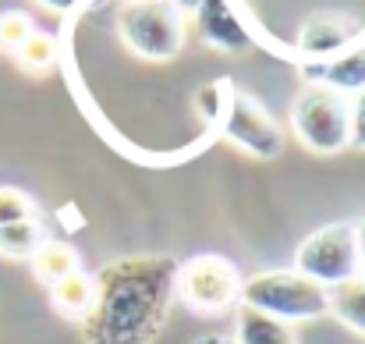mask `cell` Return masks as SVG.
<instances>
[{"mask_svg":"<svg viewBox=\"0 0 365 344\" xmlns=\"http://www.w3.org/2000/svg\"><path fill=\"white\" fill-rule=\"evenodd\" d=\"M174 298H181L188 309H195L202 316L227 313L242 298V273L227 256L199 252L188 263H178Z\"/></svg>","mask_w":365,"mask_h":344,"instance_id":"obj_4","label":"cell"},{"mask_svg":"<svg viewBox=\"0 0 365 344\" xmlns=\"http://www.w3.org/2000/svg\"><path fill=\"white\" fill-rule=\"evenodd\" d=\"M359 280L365 284V259H362V270H359Z\"/></svg>","mask_w":365,"mask_h":344,"instance_id":"obj_24","label":"cell"},{"mask_svg":"<svg viewBox=\"0 0 365 344\" xmlns=\"http://www.w3.org/2000/svg\"><path fill=\"white\" fill-rule=\"evenodd\" d=\"M96 298L78 323L86 344H153L174 305V256H121L96 277Z\"/></svg>","mask_w":365,"mask_h":344,"instance_id":"obj_1","label":"cell"},{"mask_svg":"<svg viewBox=\"0 0 365 344\" xmlns=\"http://www.w3.org/2000/svg\"><path fill=\"white\" fill-rule=\"evenodd\" d=\"M302 54H309L312 61H327L341 50L351 46V32L337 21V18H312L305 29H302V39H298Z\"/></svg>","mask_w":365,"mask_h":344,"instance_id":"obj_11","label":"cell"},{"mask_svg":"<svg viewBox=\"0 0 365 344\" xmlns=\"http://www.w3.org/2000/svg\"><path fill=\"white\" fill-rule=\"evenodd\" d=\"M192 344H235L231 334H202V338H195Z\"/></svg>","mask_w":365,"mask_h":344,"instance_id":"obj_20","label":"cell"},{"mask_svg":"<svg viewBox=\"0 0 365 344\" xmlns=\"http://www.w3.org/2000/svg\"><path fill=\"white\" fill-rule=\"evenodd\" d=\"M309 86H323L337 96H359L365 89V43L362 46H348L327 61H309L302 68Z\"/></svg>","mask_w":365,"mask_h":344,"instance_id":"obj_9","label":"cell"},{"mask_svg":"<svg viewBox=\"0 0 365 344\" xmlns=\"http://www.w3.org/2000/svg\"><path fill=\"white\" fill-rule=\"evenodd\" d=\"M330 313L355 334L365 338V284L355 277L348 284L330 288Z\"/></svg>","mask_w":365,"mask_h":344,"instance_id":"obj_14","label":"cell"},{"mask_svg":"<svg viewBox=\"0 0 365 344\" xmlns=\"http://www.w3.org/2000/svg\"><path fill=\"white\" fill-rule=\"evenodd\" d=\"M93 298H96V280L86 270H75V273L61 277L57 284H50V302L64 320L82 323L86 313L93 309Z\"/></svg>","mask_w":365,"mask_h":344,"instance_id":"obj_10","label":"cell"},{"mask_svg":"<svg viewBox=\"0 0 365 344\" xmlns=\"http://www.w3.org/2000/svg\"><path fill=\"white\" fill-rule=\"evenodd\" d=\"M220 128L224 135L259 160H273L284 153V131L273 117L266 114L252 96L245 93H231L224 96V107H220Z\"/></svg>","mask_w":365,"mask_h":344,"instance_id":"obj_7","label":"cell"},{"mask_svg":"<svg viewBox=\"0 0 365 344\" xmlns=\"http://www.w3.org/2000/svg\"><path fill=\"white\" fill-rule=\"evenodd\" d=\"M39 4H46V7H53V11H71L78 0H39Z\"/></svg>","mask_w":365,"mask_h":344,"instance_id":"obj_21","label":"cell"},{"mask_svg":"<svg viewBox=\"0 0 365 344\" xmlns=\"http://www.w3.org/2000/svg\"><path fill=\"white\" fill-rule=\"evenodd\" d=\"M118 32L142 61H170L185 46V21L170 0H124Z\"/></svg>","mask_w":365,"mask_h":344,"instance_id":"obj_3","label":"cell"},{"mask_svg":"<svg viewBox=\"0 0 365 344\" xmlns=\"http://www.w3.org/2000/svg\"><path fill=\"white\" fill-rule=\"evenodd\" d=\"M235 344H294V334L287 323L242 305L238 323H235Z\"/></svg>","mask_w":365,"mask_h":344,"instance_id":"obj_12","label":"cell"},{"mask_svg":"<svg viewBox=\"0 0 365 344\" xmlns=\"http://www.w3.org/2000/svg\"><path fill=\"white\" fill-rule=\"evenodd\" d=\"M294 270L319 288H337L359 277L362 270V252L355 241V224H327L312 231L298 248H294Z\"/></svg>","mask_w":365,"mask_h":344,"instance_id":"obj_5","label":"cell"},{"mask_svg":"<svg viewBox=\"0 0 365 344\" xmlns=\"http://www.w3.org/2000/svg\"><path fill=\"white\" fill-rule=\"evenodd\" d=\"M43 241H46L43 224L36 217H29V221L0 228V256H7V259H32Z\"/></svg>","mask_w":365,"mask_h":344,"instance_id":"obj_15","label":"cell"},{"mask_svg":"<svg viewBox=\"0 0 365 344\" xmlns=\"http://www.w3.org/2000/svg\"><path fill=\"white\" fill-rule=\"evenodd\" d=\"M170 4H174L178 11H195V7H199L202 0H170Z\"/></svg>","mask_w":365,"mask_h":344,"instance_id":"obj_23","label":"cell"},{"mask_svg":"<svg viewBox=\"0 0 365 344\" xmlns=\"http://www.w3.org/2000/svg\"><path fill=\"white\" fill-rule=\"evenodd\" d=\"M32 270H36V277H39L43 284H57L61 277H68V273H75V270H82V266H78V252H75L68 241L46 238V241L36 248V256H32Z\"/></svg>","mask_w":365,"mask_h":344,"instance_id":"obj_13","label":"cell"},{"mask_svg":"<svg viewBox=\"0 0 365 344\" xmlns=\"http://www.w3.org/2000/svg\"><path fill=\"white\" fill-rule=\"evenodd\" d=\"M348 146L365 153V89L355 100H348Z\"/></svg>","mask_w":365,"mask_h":344,"instance_id":"obj_19","label":"cell"},{"mask_svg":"<svg viewBox=\"0 0 365 344\" xmlns=\"http://www.w3.org/2000/svg\"><path fill=\"white\" fill-rule=\"evenodd\" d=\"M355 241H359V252H362V259H365V217L355 224Z\"/></svg>","mask_w":365,"mask_h":344,"instance_id":"obj_22","label":"cell"},{"mask_svg":"<svg viewBox=\"0 0 365 344\" xmlns=\"http://www.w3.org/2000/svg\"><path fill=\"white\" fill-rule=\"evenodd\" d=\"M195 32L206 46L220 50V54H242L248 50V29L238 18V11L227 0H202L195 11Z\"/></svg>","mask_w":365,"mask_h":344,"instance_id":"obj_8","label":"cell"},{"mask_svg":"<svg viewBox=\"0 0 365 344\" xmlns=\"http://www.w3.org/2000/svg\"><path fill=\"white\" fill-rule=\"evenodd\" d=\"M291 128L298 142L319 156L348 149V96L323 86H305L291 107Z\"/></svg>","mask_w":365,"mask_h":344,"instance_id":"obj_6","label":"cell"},{"mask_svg":"<svg viewBox=\"0 0 365 344\" xmlns=\"http://www.w3.org/2000/svg\"><path fill=\"white\" fill-rule=\"evenodd\" d=\"M29 217H36V203L21 188L0 185V228L18 224V221H29Z\"/></svg>","mask_w":365,"mask_h":344,"instance_id":"obj_18","label":"cell"},{"mask_svg":"<svg viewBox=\"0 0 365 344\" xmlns=\"http://www.w3.org/2000/svg\"><path fill=\"white\" fill-rule=\"evenodd\" d=\"M32 32H36V25L29 21V14H21V11H0V54L14 57Z\"/></svg>","mask_w":365,"mask_h":344,"instance_id":"obj_17","label":"cell"},{"mask_svg":"<svg viewBox=\"0 0 365 344\" xmlns=\"http://www.w3.org/2000/svg\"><path fill=\"white\" fill-rule=\"evenodd\" d=\"M14 61L21 64V68H29V71H46V68H53V61H57V39L50 36V32H32L25 43H21V50L14 54Z\"/></svg>","mask_w":365,"mask_h":344,"instance_id":"obj_16","label":"cell"},{"mask_svg":"<svg viewBox=\"0 0 365 344\" xmlns=\"http://www.w3.org/2000/svg\"><path fill=\"white\" fill-rule=\"evenodd\" d=\"M242 305L280 323H309L330 313V291L298 270H262L242 280Z\"/></svg>","mask_w":365,"mask_h":344,"instance_id":"obj_2","label":"cell"}]
</instances>
